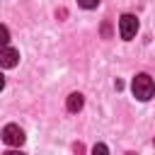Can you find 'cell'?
<instances>
[{"label":"cell","instance_id":"ba28073f","mask_svg":"<svg viewBox=\"0 0 155 155\" xmlns=\"http://www.w3.org/2000/svg\"><path fill=\"white\" fill-rule=\"evenodd\" d=\"M94 153H107V145H94Z\"/></svg>","mask_w":155,"mask_h":155},{"label":"cell","instance_id":"7a4b0ae2","mask_svg":"<svg viewBox=\"0 0 155 155\" xmlns=\"http://www.w3.org/2000/svg\"><path fill=\"white\" fill-rule=\"evenodd\" d=\"M136 31H138V19L133 15H121V19H119V34H121V39L131 41L136 36Z\"/></svg>","mask_w":155,"mask_h":155},{"label":"cell","instance_id":"5b68a950","mask_svg":"<svg viewBox=\"0 0 155 155\" xmlns=\"http://www.w3.org/2000/svg\"><path fill=\"white\" fill-rule=\"evenodd\" d=\"M82 104H85V99H82V94H80V92H73V94L68 97V102H65L68 111H80V109H82Z\"/></svg>","mask_w":155,"mask_h":155},{"label":"cell","instance_id":"9c48e42d","mask_svg":"<svg viewBox=\"0 0 155 155\" xmlns=\"http://www.w3.org/2000/svg\"><path fill=\"white\" fill-rule=\"evenodd\" d=\"M5 87V78H2V73H0V90Z\"/></svg>","mask_w":155,"mask_h":155},{"label":"cell","instance_id":"8992f818","mask_svg":"<svg viewBox=\"0 0 155 155\" xmlns=\"http://www.w3.org/2000/svg\"><path fill=\"white\" fill-rule=\"evenodd\" d=\"M7 44H10V31H7V27L0 24V46H7Z\"/></svg>","mask_w":155,"mask_h":155},{"label":"cell","instance_id":"3957f363","mask_svg":"<svg viewBox=\"0 0 155 155\" xmlns=\"http://www.w3.org/2000/svg\"><path fill=\"white\" fill-rule=\"evenodd\" d=\"M2 140L7 145H22L24 143V131L17 126V124H7L2 128Z\"/></svg>","mask_w":155,"mask_h":155},{"label":"cell","instance_id":"277c9868","mask_svg":"<svg viewBox=\"0 0 155 155\" xmlns=\"http://www.w3.org/2000/svg\"><path fill=\"white\" fill-rule=\"evenodd\" d=\"M19 63V51L12 46H0V65L2 68H15Z\"/></svg>","mask_w":155,"mask_h":155},{"label":"cell","instance_id":"52a82bcc","mask_svg":"<svg viewBox=\"0 0 155 155\" xmlns=\"http://www.w3.org/2000/svg\"><path fill=\"white\" fill-rule=\"evenodd\" d=\"M78 5L85 7V10H94V7L99 5V0H78Z\"/></svg>","mask_w":155,"mask_h":155},{"label":"cell","instance_id":"6da1fadb","mask_svg":"<svg viewBox=\"0 0 155 155\" xmlns=\"http://www.w3.org/2000/svg\"><path fill=\"white\" fill-rule=\"evenodd\" d=\"M131 90H133V94H136L140 102H148V99L155 94V82H153L150 75L138 73V75L133 78V82H131Z\"/></svg>","mask_w":155,"mask_h":155}]
</instances>
